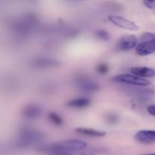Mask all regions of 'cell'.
<instances>
[{
    "mask_svg": "<svg viewBox=\"0 0 155 155\" xmlns=\"http://www.w3.org/2000/svg\"><path fill=\"white\" fill-rule=\"evenodd\" d=\"M144 5L146 6L148 8L152 9L154 7V1H149V0H145L143 2Z\"/></svg>",
    "mask_w": 155,
    "mask_h": 155,
    "instance_id": "cell-17",
    "label": "cell"
},
{
    "mask_svg": "<svg viewBox=\"0 0 155 155\" xmlns=\"http://www.w3.org/2000/svg\"><path fill=\"white\" fill-rule=\"evenodd\" d=\"M87 144L78 139H69L64 142L51 144L41 148L42 152L50 155H69L75 151H81L86 148Z\"/></svg>",
    "mask_w": 155,
    "mask_h": 155,
    "instance_id": "cell-1",
    "label": "cell"
},
{
    "mask_svg": "<svg viewBox=\"0 0 155 155\" xmlns=\"http://www.w3.org/2000/svg\"><path fill=\"white\" fill-rule=\"evenodd\" d=\"M75 132L79 134L92 136V137H103L106 135V133L104 131H100V130L90 128H85V127H80V128L76 129Z\"/></svg>",
    "mask_w": 155,
    "mask_h": 155,
    "instance_id": "cell-10",
    "label": "cell"
},
{
    "mask_svg": "<svg viewBox=\"0 0 155 155\" xmlns=\"http://www.w3.org/2000/svg\"><path fill=\"white\" fill-rule=\"evenodd\" d=\"M139 44V39L135 35L127 34L123 36L117 42V48L120 51H127L133 49Z\"/></svg>",
    "mask_w": 155,
    "mask_h": 155,
    "instance_id": "cell-5",
    "label": "cell"
},
{
    "mask_svg": "<svg viewBox=\"0 0 155 155\" xmlns=\"http://www.w3.org/2000/svg\"><path fill=\"white\" fill-rule=\"evenodd\" d=\"M112 79L116 83L133 85V86H147L151 84V82L147 79L140 78V77H138L133 74H120V75L115 76Z\"/></svg>",
    "mask_w": 155,
    "mask_h": 155,
    "instance_id": "cell-3",
    "label": "cell"
},
{
    "mask_svg": "<svg viewBox=\"0 0 155 155\" xmlns=\"http://www.w3.org/2000/svg\"><path fill=\"white\" fill-rule=\"evenodd\" d=\"M107 122L109 124H114L115 123L117 122L118 120V117L117 115L114 114H108L107 116Z\"/></svg>",
    "mask_w": 155,
    "mask_h": 155,
    "instance_id": "cell-16",
    "label": "cell"
},
{
    "mask_svg": "<svg viewBox=\"0 0 155 155\" xmlns=\"http://www.w3.org/2000/svg\"><path fill=\"white\" fill-rule=\"evenodd\" d=\"M154 7H155V2H154Z\"/></svg>",
    "mask_w": 155,
    "mask_h": 155,
    "instance_id": "cell-20",
    "label": "cell"
},
{
    "mask_svg": "<svg viewBox=\"0 0 155 155\" xmlns=\"http://www.w3.org/2000/svg\"><path fill=\"white\" fill-rule=\"evenodd\" d=\"M40 108L35 104H29L26 106L23 110V116L28 119H33L40 114Z\"/></svg>",
    "mask_w": 155,
    "mask_h": 155,
    "instance_id": "cell-9",
    "label": "cell"
},
{
    "mask_svg": "<svg viewBox=\"0 0 155 155\" xmlns=\"http://www.w3.org/2000/svg\"><path fill=\"white\" fill-rule=\"evenodd\" d=\"M144 155H155V154H144Z\"/></svg>",
    "mask_w": 155,
    "mask_h": 155,
    "instance_id": "cell-19",
    "label": "cell"
},
{
    "mask_svg": "<svg viewBox=\"0 0 155 155\" xmlns=\"http://www.w3.org/2000/svg\"><path fill=\"white\" fill-rule=\"evenodd\" d=\"M142 42L136 47V52L140 56H146L155 51V34L150 32L144 33L141 36Z\"/></svg>",
    "mask_w": 155,
    "mask_h": 155,
    "instance_id": "cell-2",
    "label": "cell"
},
{
    "mask_svg": "<svg viewBox=\"0 0 155 155\" xmlns=\"http://www.w3.org/2000/svg\"><path fill=\"white\" fill-rule=\"evenodd\" d=\"M133 75L140 78H151L155 77V70L147 67H134L130 69Z\"/></svg>",
    "mask_w": 155,
    "mask_h": 155,
    "instance_id": "cell-8",
    "label": "cell"
},
{
    "mask_svg": "<svg viewBox=\"0 0 155 155\" xmlns=\"http://www.w3.org/2000/svg\"><path fill=\"white\" fill-rule=\"evenodd\" d=\"M91 101L86 98H78L71 100L67 103V106L74 108H85L90 104Z\"/></svg>",
    "mask_w": 155,
    "mask_h": 155,
    "instance_id": "cell-12",
    "label": "cell"
},
{
    "mask_svg": "<svg viewBox=\"0 0 155 155\" xmlns=\"http://www.w3.org/2000/svg\"><path fill=\"white\" fill-rule=\"evenodd\" d=\"M135 139L142 144L154 143L155 142V130H140L136 134Z\"/></svg>",
    "mask_w": 155,
    "mask_h": 155,
    "instance_id": "cell-6",
    "label": "cell"
},
{
    "mask_svg": "<svg viewBox=\"0 0 155 155\" xmlns=\"http://www.w3.org/2000/svg\"><path fill=\"white\" fill-rule=\"evenodd\" d=\"M108 20L112 24L122 29L132 30V31H137L139 30V27L136 23L122 16L110 15L108 16Z\"/></svg>",
    "mask_w": 155,
    "mask_h": 155,
    "instance_id": "cell-4",
    "label": "cell"
},
{
    "mask_svg": "<svg viewBox=\"0 0 155 155\" xmlns=\"http://www.w3.org/2000/svg\"><path fill=\"white\" fill-rule=\"evenodd\" d=\"M48 118L53 124L56 126H61L63 124V119L61 118V117L54 112H51L48 114Z\"/></svg>",
    "mask_w": 155,
    "mask_h": 155,
    "instance_id": "cell-13",
    "label": "cell"
},
{
    "mask_svg": "<svg viewBox=\"0 0 155 155\" xmlns=\"http://www.w3.org/2000/svg\"><path fill=\"white\" fill-rule=\"evenodd\" d=\"M41 138V134L39 133H36L31 130H26L21 133V141L23 143H31L36 140H39Z\"/></svg>",
    "mask_w": 155,
    "mask_h": 155,
    "instance_id": "cell-11",
    "label": "cell"
},
{
    "mask_svg": "<svg viewBox=\"0 0 155 155\" xmlns=\"http://www.w3.org/2000/svg\"><path fill=\"white\" fill-rule=\"evenodd\" d=\"M76 84H77V87L83 92H95V91L98 90L99 88L96 83L89 80V78H85V77L77 79Z\"/></svg>",
    "mask_w": 155,
    "mask_h": 155,
    "instance_id": "cell-7",
    "label": "cell"
},
{
    "mask_svg": "<svg viewBox=\"0 0 155 155\" xmlns=\"http://www.w3.org/2000/svg\"><path fill=\"white\" fill-rule=\"evenodd\" d=\"M96 71L100 74H105L108 72L109 67L106 63H101L96 67Z\"/></svg>",
    "mask_w": 155,
    "mask_h": 155,
    "instance_id": "cell-15",
    "label": "cell"
},
{
    "mask_svg": "<svg viewBox=\"0 0 155 155\" xmlns=\"http://www.w3.org/2000/svg\"><path fill=\"white\" fill-rule=\"evenodd\" d=\"M95 35L97 36V37L101 39V40H104V41H107L110 39V34L107 31L104 30H98V31H96L95 33Z\"/></svg>",
    "mask_w": 155,
    "mask_h": 155,
    "instance_id": "cell-14",
    "label": "cell"
},
{
    "mask_svg": "<svg viewBox=\"0 0 155 155\" xmlns=\"http://www.w3.org/2000/svg\"><path fill=\"white\" fill-rule=\"evenodd\" d=\"M147 111L152 116H155V104H151L147 107Z\"/></svg>",
    "mask_w": 155,
    "mask_h": 155,
    "instance_id": "cell-18",
    "label": "cell"
}]
</instances>
